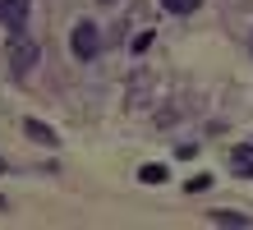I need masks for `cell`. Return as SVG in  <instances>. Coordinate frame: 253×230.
Instances as JSON below:
<instances>
[{
  "label": "cell",
  "mask_w": 253,
  "mask_h": 230,
  "mask_svg": "<svg viewBox=\"0 0 253 230\" xmlns=\"http://www.w3.org/2000/svg\"><path fill=\"white\" fill-rule=\"evenodd\" d=\"M9 65H14V74H33V65H37V42L33 37H23V33H14V46H9Z\"/></svg>",
  "instance_id": "obj_1"
},
{
  "label": "cell",
  "mask_w": 253,
  "mask_h": 230,
  "mask_svg": "<svg viewBox=\"0 0 253 230\" xmlns=\"http://www.w3.org/2000/svg\"><path fill=\"white\" fill-rule=\"evenodd\" d=\"M97 51H101L97 28L92 23H79V28H74V55H79V60H97Z\"/></svg>",
  "instance_id": "obj_2"
},
{
  "label": "cell",
  "mask_w": 253,
  "mask_h": 230,
  "mask_svg": "<svg viewBox=\"0 0 253 230\" xmlns=\"http://www.w3.org/2000/svg\"><path fill=\"white\" fill-rule=\"evenodd\" d=\"M28 0H0V23L9 28V33H23V23H28Z\"/></svg>",
  "instance_id": "obj_3"
},
{
  "label": "cell",
  "mask_w": 253,
  "mask_h": 230,
  "mask_svg": "<svg viewBox=\"0 0 253 230\" xmlns=\"http://www.w3.org/2000/svg\"><path fill=\"white\" fill-rule=\"evenodd\" d=\"M23 134L33 138V143H42V147H55V143H60V138H55V129L42 125V120H23Z\"/></svg>",
  "instance_id": "obj_4"
},
{
  "label": "cell",
  "mask_w": 253,
  "mask_h": 230,
  "mask_svg": "<svg viewBox=\"0 0 253 230\" xmlns=\"http://www.w3.org/2000/svg\"><path fill=\"white\" fill-rule=\"evenodd\" d=\"M212 221H216V226H240V230H244V226H253L244 212H226V207H216V212H212Z\"/></svg>",
  "instance_id": "obj_5"
},
{
  "label": "cell",
  "mask_w": 253,
  "mask_h": 230,
  "mask_svg": "<svg viewBox=\"0 0 253 230\" xmlns=\"http://www.w3.org/2000/svg\"><path fill=\"white\" fill-rule=\"evenodd\" d=\"M198 5H203V0H161V9H166V14H193Z\"/></svg>",
  "instance_id": "obj_6"
},
{
  "label": "cell",
  "mask_w": 253,
  "mask_h": 230,
  "mask_svg": "<svg viewBox=\"0 0 253 230\" xmlns=\"http://www.w3.org/2000/svg\"><path fill=\"white\" fill-rule=\"evenodd\" d=\"M235 171H240V175H253V147H235Z\"/></svg>",
  "instance_id": "obj_7"
},
{
  "label": "cell",
  "mask_w": 253,
  "mask_h": 230,
  "mask_svg": "<svg viewBox=\"0 0 253 230\" xmlns=\"http://www.w3.org/2000/svg\"><path fill=\"white\" fill-rule=\"evenodd\" d=\"M143 184H166V166H143Z\"/></svg>",
  "instance_id": "obj_8"
},
{
  "label": "cell",
  "mask_w": 253,
  "mask_h": 230,
  "mask_svg": "<svg viewBox=\"0 0 253 230\" xmlns=\"http://www.w3.org/2000/svg\"><path fill=\"white\" fill-rule=\"evenodd\" d=\"M147 46H152V33H138V37H133V42H129V51H133V55H143V51H147Z\"/></svg>",
  "instance_id": "obj_9"
},
{
  "label": "cell",
  "mask_w": 253,
  "mask_h": 230,
  "mask_svg": "<svg viewBox=\"0 0 253 230\" xmlns=\"http://www.w3.org/2000/svg\"><path fill=\"white\" fill-rule=\"evenodd\" d=\"M0 171H5V161H0Z\"/></svg>",
  "instance_id": "obj_10"
},
{
  "label": "cell",
  "mask_w": 253,
  "mask_h": 230,
  "mask_svg": "<svg viewBox=\"0 0 253 230\" xmlns=\"http://www.w3.org/2000/svg\"><path fill=\"white\" fill-rule=\"evenodd\" d=\"M101 5H106V0H101Z\"/></svg>",
  "instance_id": "obj_11"
},
{
  "label": "cell",
  "mask_w": 253,
  "mask_h": 230,
  "mask_svg": "<svg viewBox=\"0 0 253 230\" xmlns=\"http://www.w3.org/2000/svg\"><path fill=\"white\" fill-rule=\"evenodd\" d=\"M249 46H253V42H249Z\"/></svg>",
  "instance_id": "obj_12"
}]
</instances>
